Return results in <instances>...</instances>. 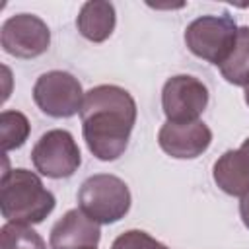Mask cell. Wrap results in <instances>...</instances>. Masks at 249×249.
Segmentation results:
<instances>
[{
  "label": "cell",
  "instance_id": "1",
  "mask_svg": "<svg viewBox=\"0 0 249 249\" xmlns=\"http://www.w3.org/2000/svg\"><path fill=\"white\" fill-rule=\"evenodd\" d=\"M88 150L101 161L121 158L136 123V101L121 86L101 84L86 91L80 109Z\"/></svg>",
  "mask_w": 249,
  "mask_h": 249
},
{
  "label": "cell",
  "instance_id": "2",
  "mask_svg": "<svg viewBox=\"0 0 249 249\" xmlns=\"http://www.w3.org/2000/svg\"><path fill=\"white\" fill-rule=\"evenodd\" d=\"M54 195L29 169H6L0 181V212L10 224H41L54 210Z\"/></svg>",
  "mask_w": 249,
  "mask_h": 249
},
{
  "label": "cell",
  "instance_id": "3",
  "mask_svg": "<svg viewBox=\"0 0 249 249\" xmlns=\"http://www.w3.org/2000/svg\"><path fill=\"white\" fill-rule=\"evenodd\" d=\"M130 191L126 183L111 173L88 177L78 191V204L93 222L115 224L130 210Z\"/></svg>",
  "mask_w": 249,
  "mask_h": 249
},
{
  "label": "cell",
  "instance_id": "4",
  "mask_svg": "<svg viewBox=\"0 0 249 249\" xmlns=\"http://www.w3.org/2000/svg\"><path fill=\"white\" fill-rule=\"evenodd\" d=\"M237 33H239V27L231 16L208 14L193 19L187 25L185 45L195 56L220 68L230 56V53L233 51Z\"/></svg>",
  "mask_w": 249,
  "mask_h": 249
},
{
  "label": "cell",
  "instance_id": "5",
  "mask_svg": "<svg viewBox=\"0 0 249 249\" xmlns=\"http://www.w3.org/2000/svg\"><path fill=\"white\" fill-rule=\"evenodd\" d=\"M84 89L76 76L64 70H51L37 78L33 86L35 105L53 119H68L80 113Z\"/></svg>",
  "mask_w": 249,
  "mask_h": 249
},
{
  "label": "cell",
  "instance_id": "6",
  "mask_svg": "<svg viewBox=\"0 0 249 249\" xmlns=\"http://www.w3.org/2000/svg\"><path fill=\"white\" fill-rule=\"evenodd\" d=\"M31 161L41 175L49 179H66L78 171L82 154L68 130L53 128L41 134V138L35 142Z\"/></svg>",
  "mask_w": 249,
  "mask_h": 249
},
{
  "label": "cell",
  "instance_id": "7",
  "mask_svg": "<svg viewBox=\"0 0 249 249\" xmlns=\"http://www.w3.org/2000/svg\"><path fill=\"white\" fill-rule=\"evenodd\" d=\"M208 105V88L195 76H171L161 88V109L169 123L198 121Z\"/></svg>",
  "mask_w": 249,
  "mask_h": 249
},
{
  "label": "cell",
  "instance_id": "8",
  "mask_svg": "<svg viewBox=\"0 0 249 249\" xmlns=\"http://www.w3.org/2000/svg\"><path fill=\"white\" fill-rule=\"evenodd\" d=\"M0 43L2 49L16 58H35L47 53L51 31L39 16L16 14L2 23Z\"/></svg>",
  "mask_w": 249,
  "mask_h": 249
},
{
  "label": "cell",
  "instance_id": "9",
  "mask_svg": "<svg viewBox=\"0 0 249 249\" xmlns=\"http://www.w3.org/2000/svg\"><path fill=\"white\" fill-rule=\"evenodd\" d=\"M212 142V130L202 121L169 123L165 121L158 132L160 148L175 160H193L202 156Z\"/></svg>",
  "mask_w": 249,
  "mask_h": 249
},
{
  "label": "cell",
  "instance_id": "10",
  "mask_svg": "<svg viewBox=\"0 0 249 249\" xmlns=\"http://www.w3.org/2000/svg\"><path fill=\"white\" fill-rule=\"evenodd\" d=\"M101 239L99 224L93 222L84 210H68L51 230V249H86L97 247Z\"/></svg>",
  "mask_w": 249,
  "mask_h": 249
},
{
  "label": "cell",
  "instance_id": "11",
  "mask_svg": "<svg viewBox=\"0 0 249 249\" xmlns=\"http://www.w3.org/2000/svg\"><path fill=\"white\" fill-rule=\"evenodd\" d=\"M212 177L226 195L245 196L249 193V156L239 148L224 152L214 161Z\"/></svg>",
  "mask_w": 249,
  "mask_h": 249
},
{
  "label": "cell",
  "instance_id": "12",
  "mask_svg": "<svg viewBox=\"0 0 249 249\" xmlns=\"http://www.w3.org/2000/svg\"><path fill=\"white\" fill-rule=\"evenodd\" d=\"M117 14L115 6L105 0H91L82 4L76 18V27L80 35L91 43H103L115 31Z\"/></svg>",
  "mask_w": 249,
  "mask_h": 249
},
{
  "label": "cell",
  "instance_id": "13",
  "mask_svg": "<svg viewBox=\"0 0 249 249\" xmlns=\"http://www.w3.org/2000/svg\"><path fill=\"white\" fill-rule=\"evenodd\" d=\"M220 72L233 86L245 88L249 84V27H239L235 47L220 66Z\"/></svg>",
  "mask_w": 249,
  "mask_h": 249
},
{
  "label": "cell",
  "instance_id": "14",
  "mask_svg": "<svg viewBox=\"0 0 249 249\" xmlns=\"http://www.w3.org/2000/svg\"><path fill=\"white\" fill-rule=\"evenodd\" d=\"M29 121L19 111H2L0 115V142L4 154L21 148L29 136Z\"/></svg>",
  "mask_w": 249,
  "mask_h": 249
},
{
  "label": "cell",
  "instance_id": "15",
  "mask_svg": "<svg viewBox=\"0 0 249 249\" xmlns=\"http://www.w3.org/2000/svg\"><path fill=\"white\" fill-rule=\"evenodd\" d=\"M0 249H47V243L33 228L8 222L0 230Z\"/></svg>",
  "mask_w": 249,
  "mask_h": 249
},
{
  "label": "cell",
  "instance_id": "16",
  "mask_svg": "<svg viewBox=\"0 0 249 249\" xmlns=\"http://www.w3.org/2000/svg\"><path fill=\"white\" fill-rule=\"evenodd\" d=\"M111 249H167V247L142 230H128L115 237Z\"/></svg>",
  "mask_w": 249,
  "mask_h": 249
},
{
  "label": "cell",
  "instance_id": "17",
  "mask_svg": "<svg viewBox=\"0 0 249 249\" xmlns=\"http://www.w3.org/2000/svg\"><path fill=\"white\" fill-rule=\"evenodd\" d=\"M239 216H241L243 226L249 230V193L245 196H241V200H239Z\"/></svg>",
  "mask_w": 249,
  "mask_h": 249
},
{
  "label": "cell",
  "instance_id": "18",
  "mask_svg": "<svg viewBox=\"0 0 249 249\" xmlns=\"http://www.w3.org/2000/svg\"><path fill=\"white\" fill-rule=\"evenodd\" d=\"M239 150H241V152H245V154L249 156V136H247V138L243 140V144L239 146Z\"/></svg>",
  "mask_w": 249,
  "mask_h": 249
},
{
  "label": "cell",
  "instance_id": "19",
  "mask_svg": "<svg viewBox=\"0 0 249 249\" xmlns=\"http://www.w3.org/2000/svg\"><path fill=\"white\" fill-rule=\"evenodd\" d=\"M245 103L249 105V84L245 86Z\"/></svg>",
  "mask_w": 249,
  "mask_h": 249
},
{
  "label": "cell",
  "instance_id": "20",
  "mask_svg": "<svg viewBox=\"0 0 249 249\" xmlns=\"http://www.w3.org/2000/svg\"><path fill=\"white\" fill-rule=\"evenodd\" d=\"M86 249H97V247H86Z\"/></svg>",
  "mask_w": 249,
  "mask_h": 249
}]
</instances>
